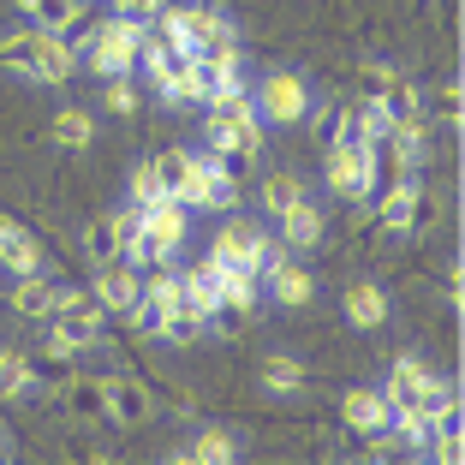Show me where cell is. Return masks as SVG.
Returning <instances> with one entry per match:
<instances>
[{"label": "cell", "instance_id": "obj_31", "mask_svg": "<svg viewBox=\"0 0 465 465\" xmlns=\"http://www.w3.org/2000/svg\"><path fill=\"white\" fill-rule=\"evenodd\" d=\"M304 120L316 125V143L329 150V143H341V137H346V102H311Z\"/></svg>", "mask_w": 465, "mask_h": 465}, {"label": "cell", "instance_id": "obj_38", "mask_svg": "<svg viewBox=\"0 0 465 465\" xmlns=\"http://www.w3.org/2000/svg\"><path fill=\"white\" fill-rule=\"evenodd\" d=\"M60 370H66V358H54V352L30 358V376H36V388H54V382H60Z\"/></svg>", "mask_w": 465, "mask_h": 465}, {"label": "cell", "instance_id": "obj_42", "mask_svg": "<svg viewBox=\"0 0 465 465\" xmlns=\"http://www.w3.org/2000/svg\"><path fill=\"white\" fill-rule=\"evenodd\" d=\"M84 6H90V0H84Z\"/></svg>", "mask_w": 465, "mask_h": 465}, {"label": "cell", "instance_id": "obj_7", "mask_svg": "<svg viewBox=\"0 0 465 465\" xmlns=\"http://www.w3.org/2000/svg\"><path fill=\"white\" fill-rule=\"evenodd\" d=\"M203 150H215V155H251L257 162L262 155V120L257 114H203Z\"/></svg>", "mask_w": 465, "mask_h": 465}, {"label": "cell", "instance_id": "obj_13", "mask_svg": "<svg viewBox=\"0 0 465 465\" xmlns=\"http://www.w3.org/2000/svg\"><path fill=\"white\" fill-rule=\"evenodd\" d=\"M102 394H108V418H114L120 430L150 424L155 400H150V388L137 382V376H102Z\"/></svg>", "mask_w": 465, "mask_h": 465}, {"label": "cell", "instance_id": "obj_16", "mask_svg": "<svg viewBox=\"0 0 465 465\" xmlns=\"http://www.w3.org/2000/svg\"><path fill=\"white\" fill-rule=\"evenodd\" d=\"M185 36L192 48H239V25L221 6H185Z\"/></svg>", "mask_w": 465, "mask_h": 465}, {"label": "cell", "instance_id": "obj_24", "mask_svg": "<svg viewBox=\"0 0 465 465\" xmlns=\"http://www.w3.org/2000/svg\"><path fill=\"white\" fill-rule=\"evenodd\" d=\"M84 257H90V269H102V262H120V257H125V239H120V221H114V209L84 227Z\"/></svg>", "mask_w": 465, "mask_h": 465}, {"label": "cell", "instance_id": "obj_18", "mask_svg": "<svg viewBox=\"0 0 465 465\" xmlns=\"http://www.w3.org/2000/svg\"><path fill=\"white\" fill-rule=\"evenodd\" d=\"M48 137H54V150H60V155H84L90 143H96V114L72 102V108H60V114H54Z\"/></svg>", "mask_w": 465, "mask_h": 465}, {"label": "cell", "instance_id": "obj_37", "mask_svg": "<svg viewBox=\"0 0 465 465\" xmlns=\"http://www.w3.org/2000/svg\"><path fill=\"white\" fill-rule=\"evenodd\" d=\"M245 322H251V311H239V304H227V299L209 311V329H215L221 341H239V334H245Z\"/></svg>", "mask_w": 465, "mask_h": 465}, {"label": "cell", "instance_id": "obj_11", "mask_svg": "<svg viewBox=\"0 0 465 465\" xmlns=\"http://www.w3.org/2000/svg\"><path fill=\"white\" fill-rule=\"evenodd\" d=\"M13 281V292H6V304H13V316H30V322H42V316L60 304V274L54 269H36V274H6Z\"/></svg>", "mask_w": 465, "mask_h": 465}, {"label": "cell", "instance_id": "obj_20", "mask_svg": "<svg viewBox=\"0 0 465 465\" xmlns=\"http://www.w3.org/2000/svg\"><path fill=\"white\" fill-rule=\"evenodd\" d=\"M436 376L430 370V358H418V352H400L394 364H388V382H382V394L394 400V406H406V400H418L424 394V382Z\"/></svg>", "mask_w": 465, "mask_h": 465}, {"label": "cell", "instance_id": "obj_25", "mask_svg": "<svg viewBox=\"0 0 465 465\" xmlns=\"http://www.w3.org/2000/svg\"><path fill=\"white\" fill-rule=\"evenodd\" d=\"M388 120H394V114L382 108V102H346V137H352V143H382L388 137Z\"/></svg>", "mask_w": 465, "mask_h": 465}, {"label": "cell", "instance_id": "obj_39", "mask_svg": "<svg viewBox=\"0 0 465 465\" xmlns=\"http://www.w3.org/2000/svg\"><path fill=\"white\" fill-rule=\"evenodd\" d=\"M114 13H125V18H155L167 6V0H108Z\"/></svg>", "mask_w": 465, "mask_h": 465}, {"label": "cell", "instance_id": "obj_33", "mask_svg": "<svg viewBox=\"0 0 465 465\" xmlns=\"http://www.w3.org/2000/svg\"><path fill=\"white\" fill-rule=\"evenodd\" d=\"M424 114H436L441 125H448V132H460V120H465V90H460V78H448L436 90V96L424 102Z\"/></svg>", "mask_w": 465, "mask_h": 465}, {"label": "cell", "instance_id": "obj_32", "mask_svg": "<svg viewBox=\"0 0 465 465\" xmlns=\"http://www.w3.org/2000/svg\"><path fill=\"white\" fill-rule=\"evenodd\" d=\"M382 108L394 114V120H406V114H424V90H418L406 72H394V78H388V90H382Z\"/></svg>", "mask_w": 465, "mask_h": 465}, {"label": "cell", "instance_id": "obj_36", "mask_svg": "<svg viewBox=\"0 0 465 465\" xmlns=\"http://www.w3.org/2000/svg\"><path fill=\"white\" fill-rule=\"evenodd\" d=\"M388 78H394V66H388V60H364V66H358V96H364V102H382Z\"/></svg>", "mask_w": 465, "mask_h": 465}, {"label": "cell", "instance_id": "obj_21", "mask_svg": "<svg viewBox=\"0 0 465 465\" xmlns=\"http://www.w3.org/2000/svg\"><path fill=\"white\" fill-rule=\"evenodd\" d=\"M150 167H155V179H162V197H192V185H197V162H192V150H155L150 155Z\"/></svg>", "mask_w": 465, "mask_h": 465}, {"label": "cell", "instance_id": "obj_40", "mask_svg": "<svg viewBox=\"0 0 465 465\" xmlns=\"http://www.w3.org/2000/svg\"><path fill=\"white\" fill-rule=\"evenodd\" d=\"M448 304H453V311H465V274H460V262H453V274H448Z\"/></svg>", "mask_w": 465, "mask_h": 465}, {"label": "cell", "instance_id": "obj_41", "mask_svg": "<svg viewBox=\"0 0 465 465\" xmlns=\"http://www.w3.org/2000/svg\"><path fill=\"white\" fill-rule=\"evenodd\" d=\"M0 460H13V436H6V424H0Z\"/></svg>", "mask_w": 465, "mask_h": 465}, {"label": "cell", "instance_id": "obj_1", "mask_svg": "<svg viewBox=\"0 0 465 465\" xmlns=\"http://www.w3.org/2000/svg\"><path fill=\"white\" fill-rule=\"evenodd\" d=\"M0 60L18 72L25 84H66L72 72H78V48H72V36H60V30H6L0 36Z\"/></svg>", "mask_w": 465, "mask_h": 465}, {"label": "cell", "instance_id": "obj_22", "mask_svg": "<svg viewBox=\"0 0 465 465\" xmlns=\"http://www.w3.org/2000/svg\"><path fill=\"white\" fill-rule=\"evenodd\" d=\"M18 13H25V25H36V30L72 36V30L84 25V0H18Z\"/></svg>", "mask_w": 465, "mask_h": 465}, {"label": "cell", "instance_id": "obj_3", "mask_svg": "<svg viewBox=\"0 0 465 465\" xmlns=\"http://www.w3.org/2000/svg\"><path fill=\"white\" fill-rule=\"evenodd\" d=\"M322 185H329L334 197H346V203H364V197L382 185V155H376V143H352V137L329 143V150H322Z\"/></svg>", "mask_w": 465, "mask_h": 465}, {"label": "cell", "instance_id": "obj_5", "mask_svg": "<svg viewBox=\"0 0 465 465\" xmlns=\"http://www.w3.org/2000/svg\"><path fill=\"white\" fill-rule=\"evenodd\" d=\"M262 299H274L281 311H304V304L316 299L311 269H299V257H292L287 245H274L269 262H262Z\"/></svg>", "mask_w": 465, "mask_h": 465}, {"label": "cell", "instance_id": "obj_17", "mask_svg": "<svg viewBox=\"0 0 465 465\" xmlns=\"http://www.w3.org/2000/svg\"><path fill=\"white\" fill-rule=\"evenodd\" d=\"M239 436H232V430H197L192 441H185V448L173 453L179 465H239Z\"/></svg>", "mask_w": 465, "mask_h": 465}, {"label": "cell", "instance_id": "obj_28", "mask_svg": "<svg viewBox=\"0 0 465 465\" xmlns=\"http://www.w3.org/2000/svg\"><path fill=\"white\" fill-rule=\"evenodd\" d=\"M221 299L257 316V304H262V274L257 269H221Z\"/></svg>", "mask_w": 465, "mask_h": 465}, {"label": "cell", "instance_id": "obj_2", "mask_svg": "<svg viewBox=\"0 0 465 465\" xmlns=\"http://www.w3.org/2000/svg\"><path fill=\"white\" fill-rule=\"evenodd\" d=\"M42 322H48V352L72 364V358H84L90 346H102L108 311L90 299V287H66V281H60V304L42 316Z\"/></svg>", "mask_w": 465, "mask_h": 465}, {"label": "cell", "instance_id": "obj_35", "mask_svg": "<svg viewBox=\"0 0 465 465\" xmlns=\"http://www.w3.org/2000/svg\"><path fill=\"white\" fill-rule=\"evenodd\" d=\"M102 102H108V114H120V120H132V114L143 108V96H137L132 78H102Z\"/></svg>", "mask_w": 465, "mask_h": 465}, {"label": "cell", "instance_id": "obj_29", "mask_svg": "<svg viewBox=\"0 0 465 465\" xmlns=\"http://www.w3.org/2000/svg\"><path fill=\"white\" fill-rule=\"evenodd\" d=\"M262 388H269V394H299L304 388V364L292 352H269L262 358Z\"/></svg>", "mask_w": 465, "mask_h": 465}, {"label": "cell", "instance_id": "obj_4", "mask_svg": "<svg viewBox=\"0 0 465 465\" xmlns=\"http://www.w3.org/2000/svg\"><path fill=\"white\" fill-rule=\"evenodd\" d=\"M257 96V120L262 125H304V114H311V84L299 78V72H287V66H274V72H262V84L251 90Z\"/></svg>", "mask_w": 465, "mask_h": 465}, {"label": "cell", "instance_id": "obj_23", "mask_svg": "<svg viewBox=\"0 0 465 465\" xmlns=\"http://www.w3.org/2000/svg\"><path fill=\"white\" fill-rule=\"evenodd\" d=\"M66 418H72V424H108L102 376H72V382H66Z\"/></svg>", "mask_w": 465, "mask_h": 465}, {"label": "cell", "instance_id": "obj_34", "mask_svg": "<svg viewBox=\"0 0 465 465\" xmlns=\"http://www.w3.org/2000/svg\"><path fill=\"white\" fill-rule=\"evenodd\" d=\"M125 203H137V209L162 203V179H155L150 162H137V167H132V179H125Z\"/></svg>", "mask_w": 465, "mask_h": 465}, {"label": "cell", "instance_id": "obj_6", "mask_svg": "<svg viewBox=\"0 0 465 465\" xmlns=\"http://www.w3.org/2000/svg\"><path fill=\"white\" fill-rule=\"evenodd\" d=\"M274 245H281V239H269V232H257V227H245V221H227V227L209 239V257H215L221 269H257V274H262V262H269Z\"/></svg>", "mask_w": 465, "mask_h": 465}, {"label": "cell", "instance_id": "obj_15", "mask_svg": "<svg viewBox=\"0 0 465 465\" xmlns=\"http://www.w3.org/2000/svg\"><path fill=\"white\" fill-rule=\"evenodd\" d=\"M274 221H281V245H287V251H316V245H322V232H329V221H322V209H316L311 197L287 203Z\"/></svg>", "mask_w": 465, "mask_h": 465}, {"label": "cell", "instance_id": "obj_26", "mask_svg": "<svg viewBox=\"0 0 465 465\" xmlns=\"http://www.w3.org/2000/svg\"><path fill=\"white\" fill-rule=\"evenodd\" d=\"M30 394H36L30 352H18V346H0V400H30Z\"/></svg>", "mask_w": 465, "mask_h": 465}, {"label": "cell", "instance_id": "obj_30", "mask_svg": "<svg viewBox=\"0 0 465 465\" xmlns=\"http://www.w3.org/2000/svg\"><path fill=\"white\" fill-rule=\"evenodd\" d=\"M257 197H262V209H269V215H281L287 203H299V197H304V179L281 167V173H269V179H262V192H257Z\"/></svg>", "mask_w": 465, "mask_h": 465}, {"label": "cell", "instance_id": "obj_10", "mask_svg": "<svg viewBox=\"0 0 465 465\" xmlns=\"http://www.w3.org/2000/svg\"><path fill=\"white\" fill-rule=\"evenodd\" d=\"M341 316L358 334H382L388 316H394V299H388V287H376V281H358V287L341 292Z\"/></svg>", "mask_w": 465, "mask_h": 465}, {"label": "cell", "instance_id": "obj_12", "mask_svg": "<svg viewBox=\"0 0 465 465\" xmlns=\"http://www.w3.org/2000/svg\"><path fill=\"white\" fill-rule=\"evenodd\" d=\"M0 269H6V274H36V269H48L42 239L25 227V221H13V215H0Z\"/></svg>", "mask_w": 465, "mask_h": 465}, {"label": "cell", "instance_id": "obj_9", "mask_svg": "<svg viewBox=\"0 0 465 465\" xmlns=\"http://www.w3.org/2000/svg\"><path fill=\"white\" fill-rule=\"evenodd\" d=\"M341 418H346V430H352V436H382L388 424H394V400L382 394V388H346V400H341Z\"/></svg>", "mask_w": 465, "mask_h": 465}, {"label": "cell", "instance_id": "obj_19", "mask_svg": "<svg viewBox=\"0 0 465 465\" xmlns=\"http://www.w3.org/2000/svg\"><path fill=\"white\" fill-rule=\"evenodd\" d=\"M203 329H209V316L197 311L185 292H179V299L167 304V316L155 322V341H167V346H192V341H203Z\"/></svg>", "mask_w": 465, "mask_h": 465}, {"label": "cell", "instance_id": "obj_14", "mask_svg": "<svg viewBox=\"0 0 465 465\" xmlns=\"http://www.w3.org/2000/svg\"><path fill=\"white\" fill-rule=\"evenodd\" d=\"M192 162H197V155H192ZM232 203H239V179H232L221 162H197V185H192V197H185V209H209V215H227Z\"/></svg>", "mask_w": 465, "mask_h": 465}, {"label": "cell", "instance_id": "obj_27", "mask_svg": "<svg viewBox=\"0 0 465 465\" xmlns=\"http://www.w3.org/2000/svg\"><path fill=\"white\" fill-rule=\"evenodd\" d=\"M155 102H162V108H203V78H197L192 60H185V66L155 90Z\"/></svg>", "mask_w": 465, "mask_h": 465}, {"label": "cell", "instance_id": "obj_8", "mask_svg": "<svg viewBox=\"0 0 465 465\" xmlns=\"http://www.w3.org/2000/svg\"><path fill=\"white\" fill-rule=\"evenodd\" d=\"M137 287H143V269L137 262H102L96 274H90V299L102 304L108 316H132V304H137Z\"/></svg>", "mask_w": 465, "mask_h": 465}]
</instances>
